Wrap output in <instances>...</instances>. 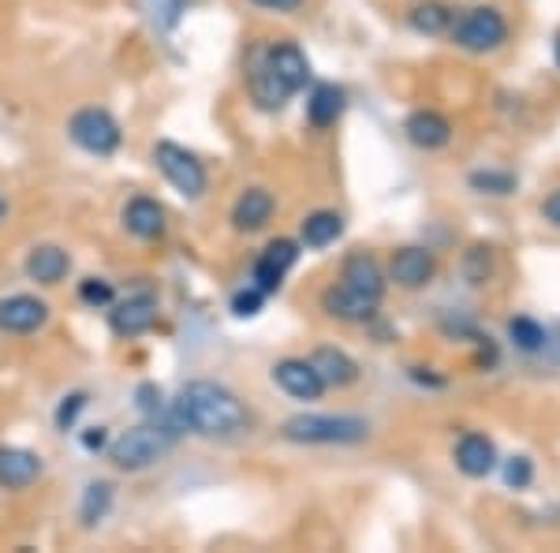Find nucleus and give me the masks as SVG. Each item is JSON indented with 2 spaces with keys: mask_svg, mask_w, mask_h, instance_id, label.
<instances>
[{
  "mask_svg": "<svg viewBox=\"0 0 560 553\" xmlns=\"http://www.w3.org/2000/svg\"><path fill=\"white\" fill-rule=\"evenodd\" d=\"M168 419L179 426V434L198 438H236L250 426V412L232 389L217 382H187L176 393Z\"/></svg>",
  "mask_w": 560,
  "mask_h": 553,
  "instance_id": "1",
  "label": "nucleus"
},
{
  "mask_svg": "<svg viewBox=\"0 0 560 553\" xmlns=\"http://www.w3.org/2000/svg\"><path fill=\"white\" fill-rule=\"evenodd\" d=\"M311 83V60L295 42L258 45L247 57V90L261 113H280Z\"/></svg>",
  "mask_w": 560,
  "mask_h": 553,
  "instance_id": "2",
  "label": "nucleus"
},
{
  "mask_svg": "<svg viewBox=\"0 0 560 553\" xmlns=\"http://www.w3.org/2000/svg\"><path fill=\"white\" fill-rule=\"evenodd\" d=\"M382 296H385L382 266L374 262V255L355 251V255H348L345 269H340V285H332L322 292V307H325L329 319L366 322V319H374Z\"/></svg>",
  "mask_w": 560,
  "mask_h": 553,
  "instance_id": "3",
  "label": "nucleus"
},
{
  "mask_svg": "<svg viewBox=\"0 0 560 553\" xmlns=\"http://www.w3.org/2000/svg\"><path fill=\"white\" fill-rule=\"evenodd\" d=\"M179 441V426L161 415V419H142L139 426L124 430L120 438L108 441V464L120 471H142L165 460Z\"/></svg>",
  "mask_w": 560,
  "mask_h": 553,
  "instance_id": "4",
  "label": "nucleus"
},
{
  "mask_svg": "<svg viewBox=\"0 0 560 553\" xmlns=\"http://www.w3.org/2000/svg\"><path fill=\"white\" fill-rule=\"evenodd\" d=\"M370 426L355 415H295L284 423L288 441H306V446H351L363 441Z\"/></svg>",
  "mask_w": 560,
  "mask_h": 553,
  "instance_id": "5",
  "label": "nucleus"
},
{
  "mask_svg": "<svg viewBox=\"0 0 560 553\" xmlns=\"http://www.w3.org/2000/svg\"><path fill=\"white\" fill-rule=\"evenodd\" d=\"M68 135L79 150L94 153V158H113L124 142V131H120V124H116V116L97 105L79 108L68 120Z\"/></svg>",
  "mask_w": 560,
  "mask_h": 553,
  "instance_id": "6",
  "label": "nucleus"
},
{
  "mask_svg": "<svg viewBox=\"0 0 560 553\" xmlns=\"http://www.w3.org/2000/svg\"><path fill=\"white\" fill-rule=\"evenodd\" d=\"M448 34L467 53H493L509 42V23L497 8H467L459 20H453Z\"/></svg>",
  "mask_w": 560,
  "mask_h": 553,
  "instance_id": "7",
  "label": "nucleus"
},
{
  "mask_svg": "<svg viewBox=\"0 0 560 553\" xmlns=\"http://www.w3.org/2000/svg\"><path fill=\"white\" fill-rule=\"evenodd\" d=\"M153 161H158L161 176H165L184 198H191V203H195V198L206 195V184H210V176H206V165L187 147L161 139L158 147H153Z\"/></svg>",
  "mask_w": 560,
  "mask_h": 553,
  "instance_id": "8",
  "label": "nucleus"
},
{
  "mask_svg": "<svg viewBox=\"0 0 560 553\" xmlns=\"http://www.w3.org/2000/svg\"><path fill=\"white\" fill-rule=\"evenodd\" d=\"M113 311H108V330L116 333V337H142V333H150L153 325H158V299L150 292H135L128 299H120V303H108Z\"/></svg>",
  "mask_w": 560,
  "mask_h": 553,
  "instance_id": "9",
  "label": "nucleus"
},
{
  "mask_svg": "<svg viewBox=\"0 0 560 553\" xmlns=\"http://www.w3.org/2000/svg\"><path fill=\"white\" fill-rule=\"evenodd\" d=\"M300 262V243L295 240H273L266 243V251L255 258V285L266 296H273L280 285H284L288 269Z\"/></svg>",
  "mask_w": 560,
  "mask_h": 553,
  "instance_id": "10",
  "label": "nucleus"
},
{
  "mask_svg": "<svg viewBox=\"0 0 560 553\" xmlns=\"http://www.w3.org/2000/svg\"><path fill=\"white\" fill-rule=\"evenodd\" d=\"M49 322V303L38 296H8L0 299V330L4 333H34Z\"/></svg>",
  "mask_w": 560,
  "mask_h": 553,
  "instance_id": "11",
  "label": "nucleus"
},
{
  "mask_svg": "<svg viewBox=\"0 0 560 553\" xmlns=\"http://www.w3.org/2000/svg\"><path fill=\"white\" fill-rule=\"evenodd\" d=\"M273 382L292 401H318L325 393V382L318 378V370L311 367V359H280L273 367Z\"/></svg>",
  "mask_w": 560,
  "mask_h": 553,
  "instance_id": "12",
  "label": "nucleus"
},
{
  "mask_svg": "<svg viewBox=\"0 0 560 553\" xmlns=\"http://www.w3.org/2000/svg\"><path fill=\"white\" fill-rule=\"evenodd\" d=\"M433 255L422 247H400L393 255V262H388V277L396 280L400 288H408V292H415V288H427L433 280Z\"/></svg>",
  "mask_w": 560,
  "mask_h": 553,
  "instance_id": "13",
  "label": "nucleus"
},
{
  "mask_svg": "<svg viewBox=\"0 0 560 553\" xmlns=\"http://www.w3.org/2000/svg\"><path fill=\"white\" fill-rule=\"evenodd\" d=\"M273 210H277V198L266 192V187H247L236 206H232V229L236 232H258L273 221Z\"/></svg>",
  "mask_w": 560,
  "mask_h": 553,
  "instance_id": "14",
  "label": "nucleus"
},
{
  "mask_svg": "<svg viewBox=\"0 0 560 553\" xmlns=\"http://www.w3.org/2000/svg\"><path fill=\"white\" fill-rule=\"evenodd\" d=\"M124 229H128L135 240H161L165 235V206L150 195H135L128 206H124Z\"/></svg>",
  "mask_w": 560,
  "mask_h": 553,
  "instance_id": "15",
  "label": "nucleus"
},
{
  "mask_svg": "<svg viewBox=\"0 0 560 553\" xmlns=\"http://www.w3.org/2000/svg\"><path fill=\"white\" fill-rule=\"evenodd\" d=\"M42 475V457L20 446H4L0 449V489H26L31 483H38Z\"/></svg>",
  "mask_w": 560,
  "mask_h": 553,
  "instance_id": "16",
  "label": "nucleus"
},
{
  "mask_svg": "<svg viewBox=\"0 0 560 553\" xmlns=\"http://www.w3.org/2000/svg\"><path fill=\"white\" fill-rule=\"evenodd\" d=\"M453 460L467 479H486L497 468V449L486 434H464V438L456 441Z\"/></svg>",
  "mask_w": 560,
  "mask_h": 553,
  "instance_id": "17",
  "label": "nucleus"
},
{
  "mask_svg": "<svg viewBox=\"0 0 560 553\" xmlns=\"http://www.w3.org/2000/svg\"><path fill=\"white\" fill-rule=\"evenodd\" d=\"M71 269V255L65 247H57V243H42V247H34L31 255H26V277L34 280V285H60V280L68 277Z\"/></svg>",
  "mask_w": 560,
  "mask_h": 553,
  "instance_id": "18",
  "label": "nucleus"
},
{
  "mask_svg": "<svg viewBox=\"0 0 560 553\" xmlns=\"http://www.w3.org/2000/svg\"><path fill=\"white\" fill-rule=\"evenodd\" d=\"M404 131H408V139L419 150H441L448 139H453V124H448L441 113H430V108H419V113H411L408 124H404Z\"/></svg>",
  "mask_w": 560,
  "mask_h": 553,
  "instance_id": "19",
  "label": "nucleus"
},
{
  "mask_svg": "<svg viewBox=\"0 0 560 553\" xmlns=\"http://www.w3.org/2000/svg\"><path fill=\"white\" fill-rule=\"evenodd\" d=\"M311 367L318 370V378L325 382V389H345L351 382H359V362L340 348H318L311 356Z\"/></svg>",
  "mask_w": 560,
  "mask_h": 553,
  "instance_id": "20",
  "label": "nucleus"
},
{
  "mask_svg": "<svg viewBox=\"0 0 560 553\" xmlns=\"http://www.w3.org/2000/svg\"><path fill=\"white\" fill-rule=\"evenodd\" d=\"M340 113H345V90L332 83H318L311 90V97H306V120L314 128H332L340 120Z\"/></svg>",
  "mask_w": 560,
  "mask_h": 553,
  "instance_id": "21",
  "label": "nucleus"
},
{
  "mask_svg": "<svg viewBox=\"0 0 560 553\" xmlns=\"http://www.w3.org/2000/svg\"><path fill=\"white\" fill-rule=\"evenodd\" d=\"M340 235H345V217L337 210H318L300 224V240H303V247H311V251L329 247Z\"/></svg>",
  "mask_w": 560,
  "mask_h": 553,
  "instance_id": "22",
  "label": "nucleus"
},
{
  "mask_svg": "<svg viewBox=\"0 0 560 553\" xmlns=\"http://www.w3.org/2000/svg\"><path fill=\"white\" fill-rule=\"evenodd\" d=\"M453 20H456V12L448 4H441V0H419L408 12V23L419 34H445L448 26H453Z\"/></svg>",
  "mask_w": 560,
  "mask_h": 553,
  "instance_id": "23",
  "label": "nucleus"
},
{
  "mask_svg": "<svg viewBox=\"0 0 560 553\" xmlns=\"http://www.w3.org/2000/svg\"><path fill=\"white\" fill-rule=\"evenodd\" d=\"M108 505H113V483H90L86 494H83V505H79V520H83V528L102 523Z\"/></svg>",
  "mask_w": 560,
  "mask_h": 553,
  "instance_id": "24",
  "label": "nucleus"
},
{
  "mask_svg": "<svg viewBox=\"0 0 560 553\" xmlns=\"http://www.w3.org/2000/svg\"><path fill=\"white\" fill-rule=\"evenodd\" d=\"M509 337L520 352H541L546 348V330L535 319H512L509 322Z\"/></svg>",
  "mask_w": 560,
  "mask_h": 553,
  "instance_id": "25",
  "label": "nucleus"
},
{
  "mask_svg": "<svg viewBox=\"0 0 560 553\" xmlns=\"http://www.w3.org/2000/svg\"><path fill=\"white\" fill-rule=\"evenodd\" d=\"M471 187L482 195H512L516 192V176H512V172H497V169L471 172Z\"/></svg>",
  "mask_w": 560,
  "mask_h": 553,
  "instance_id": "26",
  "label": "nucleus"
},
{
  "mask_svg": "<svg viewBox=\"0 0 560 553\" xmlns=\"http://www.w3.org/2000/svg\"><path fill=\"white\" fill-rule=\"evenodd\" d=\"M79 299H83L86 307H108L116 299V288L108 285L105 277H86L83 285H79Z\"/></svg>",
  "mask_w": 560,
  "mask_h": 553,
  "instance_id": "27",
  "label": "nucleus"
},
{
  "mask_svg": "<svg viewBox=\"0 0 560 553\" xmlns=\"http://www.w3.org/2000/svg\"><path fill=\"white\" fill-rule=\"evenodd\" d=\"M261 303H266V292H261L258 285L240 288V292L232 296V314H236V319H255L261 311Z\"/></svg>",
  "mask_w": 560,
  "mask_h": 553,
  "instance_id": "28",
  "label": "nucleus"
},
{
  "mask_svg": "<svg viewBox=\"0 0 560 553\" xmlns=\"http://www.w3.org/2000/svg\"><path fill=\"white\" fill-rule=\"evenodd\" d=\"M530 479H535V468H530L527 457L504 460V486H509V489H527Z\"/></svg>",
  "mask_w": 560,
  "mask_h": 553,
  "instance_id": "29",
  "label": "nucleus"
},
{
  "mask_svg": "<svg viewBox=\"0 0 560 553\" xmlns=\"http://www.w3.org/2000/svg\"><path fill=\"white\" fill-rule=\"evenodd\" d=\"M83 407H86V396H83V393L68 396V401L60 404V412H57V423H60V426H65V430H68V426L75 423V415L83 412Z\"/></svg>",
  "mask_w": 560,
  "mask_h": 553,
  "instance_id": "30",
  "label": "nucleus"
},
{
  "mask_svg": "<svg viewBox=\"0 0 560 553\" xmlns=\"http://www.w3.org/2000/svg\"><path fill=\"white\" fill-rule=\"evenodd\" d=\"M541 217L560 229V192H553V195L546 198V203H541Z\"/></svg>",
  "mask_w": 560,
  "mask_h": 553,
  "instance_id": "31",
  "label": "nucleus"
},
{
  "mask_svg": "<svg viewBox=\"0 0 560 553\" xmlns=\"http://www.w3.org/2000/svg\"><path fill=\"white\" fill-rule=\"evenodd\" d=\"M250 4L266 8V12H295V8H300L303 0H250Z\"/></svg>",
  "mask_w": 560,
  "mask_h": 553,
  "instance_id": "32",
  "label": "nucleus"
},
{
  "mask_svg": "<svg viewBox=\"0 0 560 553\" xmlns=\"http://www.w3.org/2000/svg\"><path fill=\"white\" fill-rule=\"evenodd\" d=\"M105 441H108V434H105V426H94V430L83 438V446L86 449H105Z\"/></svg>",
  "mask_w": 560,
  "mask_h": 553,
  "instance_id": "33",
  "label": "nucleus"
},
{
  "mask_svg": "<svg viewBox=\"0 0 560 553\" xmlns=\"http://www.w3.org/2000/svg\"><path fill=\"white\" fill-rule=\"evenodd\" d=\"M4 214H8V203H4V198H0V221H4Z\"/></svg>",
  "mask_w": 560,
  "mask_h": 553,
  "instance_id": "34",
  "label": "nucleus"
},
{
  "mask_svg": "<svg viewBox=\"0 0 560 553\" xmlns=\"http://www.w3.org/2000/svg\"><path fill=\"white\" fill-rule=\"evenodd\" d=\"M557 65H560V38H557Z\"/></svg>",
  "mask_w": 560,
  "mask_h": 553,
  "instance_id": "35",
  "label": "nucleus"
}]
</instances>
